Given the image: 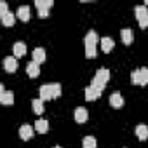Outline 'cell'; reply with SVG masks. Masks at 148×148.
I'll return each instance as SVG.
<instances>
[{"instance_id":"1","label":"cell","mask_w":148,"mask_h":148,"mask_svg":"<svg viewBox=\"0 0 148 148\" xmlns=\"http://www.w3.org/2000/svg\"><path fill=\"white\" fill-rule=\"evenodd\" d=\"M61 96V84H45L40 87V99L47 101V99H54Z\"/></svg>"},{"instance_id":"14","label":"cell","mask_w":148,"mask_h":148,"mask_svg":"<svg viewBox=\"0 0 148 148\" xmlns=\"http://www.w3.org/2000/svg\"><path fill=\"white\" fill-rule=\"evenodd\" d=\"M99 96H101V91L94 89L92 86L86 87V99H87V101H94V99H98Z\"/></svg>"},{"instance_id":"21","label":"cell","mask_w":148,"mask_h":148,"mask_svg":"<svg viewBox=\"0 0 148 148\" xmlns=\"http://www.w3.org/2000/svg\"><path fill=\"white\" fill-rule=\"evenodd\" d=\"M32 108H33V113L37 115H42L44 113V101L38 98V99H33L32 101Z\"/></svg>"},{"instance_id":"8","label":"cell","mask_w":148,"mask_h":148,"mask_svg":"<svg viewBox=\"0 0 148 148\" xmlns=\"http://www.w3.org/2000/svg\"><path fill=\"white\" fill-rule=\"evenodd\" d=\"M87 119H89L87 110H86V108H82V106H79V108L75 110V122L84 124V122H87Z\"/></svg>"},{"instance_id":"25","label":"cell","mask_w":148,"mask_h":148,"mask_svg":"<svg viewBox=\"0 0 148 148\" xmlns=\"http://www.w3.org/2000/svg\"><path fill=\"white\" fill-rule=\"evenodd\" d=\"M38 16H40V18H47V16H49V11H40Z\"/></svg>"},{"instance_id":"6","label":"cell","mask_w":148,"mask_h":148,"mask_svg":"<svg viewBox=\"0 0 148 148\" xmlns=\"http://www.w3.org/2000/svg\"><path fill=\"white\" fill-rule=\"evenodd\" d=\"M19 136H21V139H25V141L32 139V138H33V127L28 125V124H23V125L19 127Z\"/></svg>"},{"instance_id":"20","label":"cell","mask_w":148,"mask_h":148,"mask_svg":"<svg viewBox=\"0 0 148 148\" xmlns=\"http://www.w3.org/2000/svg\"><path fill=\"white\" fill-rule=\"evenodd\" d=\"M0 19H2V25H4V26H12V25H14V19H16V14L9 11L7 14L0 16Z\"/></svg>"},{"instance_id":"3","label":"cell","mask_w":148,"mask_h":148,"mask_svg":"<svg viewBox=\"0 0 148 148\" xmlns=\"http://www.w3.org/2000/svg\"><path fill=\"white\" fill-rule=\"evenodd\" d=\"M84 45H86V56L89 59L96 58V47H98V35L96 32H87L86 38H84Z\"/></svg>"},{"instance_id":"16","label":"cell","mask_w":148,"mask_h":148,"mask_svg":"<svg viewBox=\"0 0 148 148\" xmlns=\"http://www.w3.org/2000/svg\"><path fill=\"white\" fill-rule=\"evenodd\" d=\"M26 73H28V77H32V79L38 77V73H40V70H38V64H37L35 61L28 63V64H26Z\"/></svg>"},{"instance_id":"24","label":"cell","mask_w":148,"mask_h":148,"mask_svg":"<svg viewBox=\"0 0 148 148\" xmlns=\"http://www.w3.org/2000/svg\"><path fill=\"white\" fill-rule=\"evenodd\" d=\"M7 12H9L7 2H0V16H4V14H7Z\"/></svg>"},{"instance_id":"12","label":"cell","mask_w":148,"mask_h":148,"mask_svg":"<svg viewBox=\"0 0 148 148\" xmlns=\"http://www.w3.org/2000/svg\"><path fill=\"white\" fill-rule=\"evenodd\" d=\"M0 103H2V105H12L14 103V92L2 91V92H0Z\"/></svg>"},{"instance_id":"13","label":"cell","mask_w":148,"mask_h":148,"mask_svg":"<svg viewBox=\"0 0 148 148\" xmlns=\"http://www.w3.org/2000/svg\"><path fill=\"white\" fill-rule=\"evenodd\" d=\"M32 56H33V61H35L37 64H40V63H44V61H45V51H44L42 47H37V49H33Z\"/></svg>"},{"instance_id":"5","label":"cell","mask_w":148,"mask_h":148,"mask_svg":"<svg viewBox=\"0 0 148 148\" xmlns=\"http://www.w3.org/2000/svg\"><path fill=\"white\" fill-rule=\"evenodd\" d=\"M4 68H5V71L14 73V71L18 70V59H16L14 56H7V58L4 59Z\"/></svg>"},{"instance_id":"9","label":"cell","mask_w":148,"mask_h":148,"mask_svg":"<svg viewBox=\"0 0 148 148\" xmlns=\"http://www.w3.org/2000/svg\"><path fill=\"white\" fill-rule=\"evenodd\" d=\"M16 16H18L21 21L28 23V21H30V7H28V5H21V7L16 11Z\"/></svg>"},{"instance_id":"4","label":"cell","mask_w":148,"mask_h":148,"mask_svg":"<svg viewBox=\"0 0 148 148\" xmlns=\"http://www.w3.org/2000/svg\"><path fill=\"white\" fill-rule=\"evenodd\" d=\"M131 80L134 86H146L148 84V68L143 66V68H138L131 73Z\"/></svg>"},{"instance_id":"19","label":"cell","mask_w":148,"mask_h":148,"mask_svg":"<svg viewBox=\"0 0 148 148\" xmlns=\"http://www.w3.org/2000/svg\"><path fill=\"white\" fill-rule=\"evenodd\" d=\"M35 131L40 132V134H45V132L49 131V122L44 120V119H38V120L35 122Z\"/></svg>"},{"instance_id":"22","label":"cell","mask_w":148,"mask_h":148,"mask_svg":"<svg viewBox=\"0 0 148 148\" xmlns=\"http://www.w3.org/2000/svg\"><path fill=\"white\" fill-rule=\"evenodd\" d=\"M82 148H96V138L86 136V138L82 139Z\"/></svg>"},{"instance_id":"2","label":"cell","mask_w":148,"mask_h":148,"mask_svg":"<svg viewBox=\"0 0 148 148\" xmlns=\"http://www.w3.org/2000/svg\"><path fill=\"white\" fill-rule=\"evenodd\" d=\"M108 80H110V71L106 68H99L98 73L94 75V79H92V82H91V86L94 89H98V91L103 92L105 87H106V84H108Z\"/></svg>"},{"instance_id":"10","label":"cell","mask_w":148,"mask_h":148,"mask_svg":"<svg viewBox=\"0 0 148 148\" xmlns=\"http://www.w3.org/2000/svg\"><path fill=\"white\" fill-rule=\"evenodd\" d=\"M120 37H122L124 45H131L132 40H134V33H132V30H129V28H124V30L120 32Z\"/></svg>"},{"instance_id":"27","label":"cell","mask_w":148,"mask_h":148,"mask_svg":"<svg viewBox=\"0 0 148 148\" xmlns=\"http://www.w3.org/2000/svg\"><path fill=\"white\" fill-rule=\"evenodd\" d=\"M52 148H61V146H52Z\"/></svg>"},{"instance_id":"11","label":"cell","mask_w":148,"mask_h":148,"mask_svg":"<svg viewBox=\"0 0 148 148\" xmlns=\"http://www.w3.org/2000/svg\"><path fill=\"white\" fill-rule=\"evenodd\" d=\"M99 44H101V51H103V52H112V49L115 47V42H113L110 37H103V38L99 40Z\"/></svg>"},{"instance_id":"26","label":"cell","mask_w":148,"mask_h":148,"mask_svg":"<svg viewBox=\"0 0 148 148\" xmlns=\"http://www.w3.org/2000/svg\"><path fill=\"white\" fill-rule=\"evenodd\" d=\"M145 5H148V0H146V2H145Z\"/></svg>"},{"instance_id":"15","label":"cell","mask_w":148,"mask_h":148,"mask_svg":"<svg viewBox=\"0 0 148 148\" xmlns=\"http://www.w3.org/2000/svg\"><path fill=\"white\" fill-rule=\"evenodd\" d=\"M134 132H136V136L139 138V141H145V139H148V127H146L145 124H138Z\"/></svg>"},{"instance_id":"17","label":"cell","mask_w":148,"mask_h":148,"mask_svg":"<svg viewBox=\"0 0 148 148\" xmlns=\"http://www.w3.org/2000/svg\"><path fill=\"white\" fill-rule=\"evenodd\" d=\"M110 105H112L113 108H120V106L124 105V98H122V94H120V92H113V94L110 96Z\"/></svg>"},{"instance_id":"23","label":"cell","mask_w":148,"mask_h":148,"mask_svg":"<svg viewBox=\"0 0 148 148\" xmlns=\"http://www.w3.org/2000/svg\"><path fill=\"white\" fill-rule=\"evenodd\" d=\"M134 12H136V19H141V18H146V16H148L146 5H138V7L134 9Z\"/></svg>"},{"instance_id":"18","label":"cell","mask_w":148,"mask_h":148,"mask_svg":"<svg viewBox=\"0 0 148 148\" xmlns=\"http://www.w3.org/2000/svg\"><path fill=\"white\" fill-rule=\"evenodd\" d=\"M52 5H54L52 0H35V7L38 9V12L40 11H49Z\"/></svg>"},{"instance_id":"7","label":"cell","mask_w":148,"mask_h":148,"mask_svg":"<svg viewBox=\"0 0 148 148\" xmlns=\"http://www.w3.org/2000/svg\"><path fill=\"white\" fill-rule=\"evenodd\" d=\"M26 54V45L23 44V42H16L14 45H12V56L18 59V58H23Z\"/></svg>"}]
</instances>
